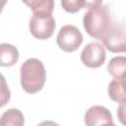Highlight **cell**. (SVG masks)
<instances>
[{
    "label": "cell",
    "mask_w": 126,
    "mask_h": 126,
    "mask_svg": "<svg viewBox=\"0 0 126 126\" xmlns=\"http://www.w3.org/2000/svg\"><path fill=\"white\" fill-rule=\"evenodd\" d=\"M84 36L80 30L73 25L61 27L56 36V42L60 49L66 52H74L82 44Z\"/></svg>",
    "instance_id": "5"
},
{
    "label": "cell",
    "mask_w": 126,
    "mask_h": 126,
    "mask_svg": "<svg viewBox=\"0 0 126 126\" xmlns=\"http://www.w3.org/2000/svg\"><path fill=\"white\" fill-rule=\"evenodd\" d=\"M30 32L37 39L52 36L56 24L51 13H33L30 20Z\"/></svg>",
    "instance_id": "3"
},
{
    "label": "cell",
    "mask_w": 126,
    "mask_h": 126,
    "mask_svg": "<svg viewBox=\"0 0 126 126\" xmlns=\"http://www.w3.org/2000/svg\"><path fill=\"white\" fill-rule=\"evenodd\" d=\"M103 126H116L113 122H111V123H107V124H105V125H103Z\"/></svg>",
    "instance_id": "17"
},
{
    "label": "cell",
    "mask_w": 126,
    "mask_h": 126,
    "mask_svg": "<svg viewBox=\"0 0 126 126\" xmlns=\"http://www.w3.org/2000/svg\"><path fill=\"white\" fill-rule=\"evenodd\" d=\"M61 6L68 13H76L85 6H87V2L83 0H69V1L62 0Z\"/></svg>",
    "instance_id": "13"
},
{
    "label": "cell",
    "mask_w": 126,
    "mask_h": 126,
    "mask_svg": "<svg viewBox=\"0 0 126 126\" xmlns=\"http://www.w3.org/2000/svg\"><path fill=\"white\" fill-rule=\"evenodd\" d=\"M108 73L116 80H120L126 74V57L117 56L110 59L107 65Z\"/></svg>",
    "instance_id": "10"
},
{
    "label": "cell",
    "mask_w": 126,
    "mask_h": 126,
    "mask_svg": "<svg viewBox=\"0 0 126 126\" xmlns=\"http://www.w3.org/2000/svg\"><path fill=\"white\" fill-rule=\"evenodd\" d=\"M101 41L110 52H126V27L120 24H110Z\"/></svg>",
    "instance_id": "4"
},
{
    "label": "cell",
    "mask_w": 126,
    "mask_h": 126,
    "mask_svg": "<svg viewBox=\"0 0 126 126\" xmlns=\"http://www.w3.org/2000/svg\"><path fill=\"white\" fill-rule=\"evenodd\" d=\"M108 96L116 102H122L126 100V92L124 91L121 82L119 80H112L109 85H108V90H107Z\"/></svg>",
    "instance_id": "11"
},
{
    "label": "cell",
    "mask_w": 126,
    "mask_h": 126,
    "mask_svg": "<svg viewBox=\"0 0 126 126\" xmlns=\"http://www.w3.org/2000/svg\"><path fill=\"white\" fill-rule=\"evenodd\" d=\"M0 126H25V118L22 111L18 108L6 110L1 116Z\"/></svg>",
    "instance_id": "9"
},
{
    "label": "cell",
    "mask_w": 126,
    "mask_h": 126,
    "mask_svg": "<svg viewBox=\"0 0 126 126\" xmlns=\"http://www.w3.org/2000/svg\"><path fill=\"white\" fill-rule=\"evenodd\" d=\"M88 11L84 15L83 25L89 35L100 39L110 26V16L106 5L101 1L87 2Z\"/></svg>",
    "instance_id": "1"
},
{
    "label": "cell",
    "mask_w": 126,
    "mask_h": 126,
    "mask_svg": "<svg viewBox=\"0 0 126 126\" xmlns=\"http://www.w3.org/2000/svg\"><path fill=\"white\" fill-rule=\"evenodd\" d=\"M113 122L110 111L102 105L91 106L85 113V123L87 126H103Z\"/></svg>",
    "instance_id": "7"
},
{
    "label": "cell",
    "mask_w": 126,
    "mask_h": 126,
    "mask_svg": "<svg viewBox=\"0 0 126 126\" xmlns=\"http://www.w3.org/2000/svg\"><path fill=\"white\" fill-rule=\"evenodd\" d=\"M46 72L42 62L36 58L27 59L21 66V85L28 94L39 92L45 83Z\"/></svg>",
    "instance_id": "2"
},
{
    "label": "cell",
    "mask_w": 126,
    "mask_h": 126,
    "mask_svg": "<svg viewBox=\"0 0 126 126\" xmlns=\"http://www.w3.org/2000/svg\"><path fill=\"white\" fill-rule=\"evenodd\" d=\"M120 82H121V85H122V87H123V89H124V91L126 92V74L119 80Z\"/></svg>",
    "instance_id": "16"
},
{
    "label": "cell",
    "mask_w": 126,
    "mask_h": 126,
    "mask_svg": "<svg viewBox=\"0 0 126 126\" xmlns=\"http://www.w3.org/2000/svg\"><path fill=\"white\" fill-rule=\"evenodd\" d=\"M19 60L18 49L10 43L0 44V65L3 67H10L15 65Z\"/></svg>",
    "instance_id": "8"
},
{
    "label": "cell",
    "mask_w": 126,
    "mask_h": 126,
    "mask_svg": "<svg viewBox=\"0 0 126 126\" xmlns=\"http://www.w3.org/2000/svg\"><path fill=\"white\" fill-rule=\"evenodd\" d=\"M25 4L28 5L33 13H51L53 12L54 2L53 0H32L25 1Z\"/></svg>",
    "instance_id": "12"
},
{
    "label": "cell",
    "mask_w": 126,
    "mask_h": 126,
    "mask_svg": "<svg viewBox=\"0 0 126 126\" xmlns=\"http://www.w3.org/2000/svg\"><path fill=\"white\" fill-rule=\"evenodd\" d=\"M105 58V49L102 44L98 42H90L84 47L81 53V60L83 64L89 68L100 67L104 63Z\"/></svg>",
    "instance_id": "6"
},
{
    "label": "cell",
    "mask_w": 126,
    "mask_h": 126,
    "mask_svg": "<svg viewBox=\"0 0 126 126\" xmlns=\"http://www.w3.org/2000/svg\"><path fill=\"white\" fill-rule=\"evenodd\" d=\"M117 117H118V120L124 126H126V100L120 102L117 108Z\"/></svg>",
    "instance_id": "14"
},
{
    "label": "cell",
    "mask_w": 126,
    "mask_h": 126,
    "mask_svg": "<svg viewBox=\"0 0 126 126\" xmlns=\"http://www.w3.org/2000/svg\"><path fill=\"white\" fill-rule=\"evenodd\" d=\"M37 126H60V125L52 120H45V121H42L41 123H39Z\"/></svg>",
    "instance_id": "15"
}]
</instances>
